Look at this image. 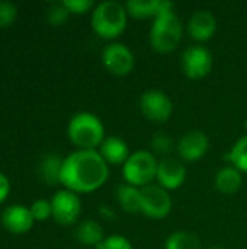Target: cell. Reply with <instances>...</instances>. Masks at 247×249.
<instances>
[{"instance_id": "52a82bcc", "label": "cell", "mask_w": 247, "mask_h": 249, "mask_svg": "<svg viewBox=\"0 0 247 249\" xmlns=\"http://www.w3.org/2000/svg\"><path fill=\"white\" fill-rule=\"evenodd\" d=\"M173 201L170 193L159 184H150L141 188V214L153 220H162L172 212Z\"/></svg>"}, {"instance_id": "4dcf8cb0", "label": "cell", "mask_w": 247, "mask_h": 249, "mask_svg": "<svg viewBox=\"0 0 247 249\" xmlns=\"http://www.w3.org/2000/svg\"><path fill=\"white\" fill-rule=\"evenodd\" d=\"M210 249H226L224 247H211Z\"/></svg>"}, {"instance_id": "2e32d148", "label": "cell", "mask_w": 247, "mask_h": 249, "mask_svg": "<svg viewBox=\"0 0 247 249\" xmlns=\"http://www.w3.org/2000/svg\"><path fill=\"white\" fill-rule=\"evenodd\" d=\"M243 185V174L234 166H223L217 171L214 177V187L218 193L224 196L236 194Z\"/></svg>"}, {"instance_id": "1f68e13d", "label": "cell", "mask_w": 247, "mask_h": 249, "mask_svg": "<svg viewBox=\"0 0 247 249\" xmlns=\"http://www.w3.org/2000/svg\"><path fill=\"white\" fill-rule=\"evenodd\" d=\"M245 130H246V134H247V118H246V121H245Z\"/></svg>"}, {"instance_id": "4fadbf2b", "label": "cell", "mask_w": 247, "mask_h": 249, "mask_svg": "<svg viewBox=\"0 0 247 249\" xmlns=\"http://www.w3.org/2000/svg\"><path fill=\"white\" fill-rule=\"evenodd\" d=\"M35 223V219L31 213L29 207H25L22 204H13L4 209L1 213V225L3 228L13 233V235H22L32 229Z\"/></svg>"}, {"instance_id": "9a60e30c", "label": "cell", "mask_w": 247, "mask_h": 249, "mask_svg": "<svg viewBox=\"0 0 247 249\" xmlns=\"http://www.w3.org/2000/svg\"><path fill=\"white\" fill-rule=\"evenodd\" d=\"M98 152L109 166H124L132 153L127 142L118 136H108L99 146Z\"/></svg>"}, {"instance_id": "484cf974", "label": "cell", "mask_w": 247, "mask_h": 249, "mask_svg": "<svg viewBox=\"0 0 247 249\" xmlns=\"http://www.w3.org/2000/svg\"><path fill=\"white\" fill-rule=\"evenodd\" d=\"M96 249H134L132 244L122 235H109L106 236Z\"/></svg>"}, {"instance_id": "603a6c76", "label": "cell", "mask_w": 247, "mask_h": 249, "mask_svg": "<svg viewBox=\"0 0 247 249\" xmlns=\"http://www.w3.org/2000/svg\"><path fill=\"white\" fill-rule=\"evenodd\" d=\"M150 149L154 155H162L163 158H169V155L175 149V142L166 133H156L151 137Z\"/></svg>"}, {"instance_id": "ac0fdd59", "label": "cell", "mask_w": 247, "mask_h": 249, "mask_svg": "<svg viewBox=\"0 0 247 249\" xmlns=\"http://www.w3.org/2000/svg\"><path fill=\"white\" fill-rule=\"evenodd\" d=\"M74 238L79 244H82L84 247L98 248L99 244L106 236H105L103 228L99 222H96L93 219H84L77 225V228L74 231Z\"/></svg>"}, {"instance_id": "3957f363", "label": "cell", "mask_w": 247, "mask_h": 249, "mask_svg": "<svg viewBox=\"0 0 247 249\" xmlns=\"http://www.w3.org/2000/svg\"><path fill=\"white\" fill-rule=\"evenodd\" d=\"M67 136L77 150H98L106 139L105 125L100 118L87 111L77 112L71 117L67 125Z\"/></svg>"}, {"instance_id": "7c38bea8", "label": "cell", "mask_w": 247, "mask_h": 249, "mask_svg": "<svg viewBox=\"0 0 247 249\" xmlns=\"http://www.w3.org/2000/svg\"><path fill=\"white\" fill-rule=\"evenodd\" d=\"M186 178H188V171L185 163H182L181 160L170 156L159 160L156 181L166 191L170 193L179 190L186 182Z\"/></svg>"}, {"instance_id": "d6986e66", "label": "cell", "mask_w": 247, "mask_h": 249, "mask_svg": "<svg viewBox=\"0 0 247 249\" xmlns=\"http://www.w3.org/2000/svg\"><path fill=\"white\" fill-rule=\"evenodd\" d=\"M115 198L121 210L130 214L141 212V188L132 187L127 182L119 184L115 190Z\"/></svg>"}, {"instance_id": "5b68a950", "label": "cell", "mask_w": 247, "mask_h": 249, "mask_svg": "<svg viewBox=\"0 0 247 249\" xmlns=\"http://www.w3.org/2000/svg\"><path fill=\"white\" fill-rule=\"evenodd\" d=\"M159 160L151 150H135L122 166V178L127 184L144 188L154 184Z\"/></svg>"}, {"instance_id": "cb8c5ba5", "label": "cell", "mask_w": 247, "mask_h": 249, "mask_svg": "<svg viewBox=\"0 0 247 249\" xmlns=\"http://www.w3.org/2000/svg\"><path fill=\"white\" fill-rule=\"evenodd\" d=\"M70 16V12L67 10V7L63 4V1L60 3H55V4H51L49 9H48V13H47V19L51 25L54 26H60V25H64L67 22Z\"/></svg>"}, {"instance_id": "e0dca14e", "label": "cell", "mask_w": 247, "mask_h": 249, "mask_svg": "<svg viewBox=\"0 0 247 249\" xmlns=\"http://www.w3.org/2000/svg\"><path fill=\"white\" fill-rule=\"evenodd\" d=\"M128 16H132L135 19H147V18H156L163 10L173 7V3L165 1V0H131L125 3Z\"/></svg>"}, {"instance_id": "4316f807", "label": "cell", "mask_w": 247, "mask_h": 249, "mask_svg": "<svg viewBox=\"0 0 247 249\" xmlns=\"http://www.w3.org/2000/svg\"><path fill=\"white\" fill-rule=\"evenodd\" d=\"M63 4L67 7L70 15H84L96 6L92 0H63Z\"/></svg>"}, {"instance_id": "83f0119b", "label": "cell", "mask_w": 247, "mask_h": 249, "mask_svg": "<svg viewBox=\"0 0 247 249\" xmlns=\"http://www.w3.org/2000/svg\"><path fill=\"white\" fill-rule=\"evenodd\" d=\"M17 16V9L10 1H0V28L10 26Z\"/></svg>"}, {"instance_id": "7a4b0ae2", "label": "cell", "mask_w": 247, "mask_h": 249, "mask_svg": "<svg viewBox=\"0 0 247 249\" xmlns=\"http://www.w3.org/2000/svg\"><path fill=\"white\" fill-rule=\"evenodd\" d=\"M90 23L93 32L99 38L114 42L127 29L128 25L127 7L125 4L115 0H106L98 3L92 10Z\"/></svg>"}, {"instance_id": "ffe728a7", "label": "cell", "mask_w": 247, "mask_h": 249, "mask_svg": "<svg viewBox=\"0 0 247 249\" xmlns=\"http://www.w3.org/2000/svg\"><path fill=\"white\" fill-rule=\"evenodd\" d=\"M63 160L64 159H61L57 155H47L42 158V160L39 163V175L45 184H48V185L60 184Z\"/></svg>"}, {"instance_id": "d4e9b609", "label": "cell", "mask_w": 247, "mask_h": 249, "mask_svg": "<svg viewBox=\"0 0 247 249\" xmlns=\"http://www.w3.org/2000/svg\"><path fill=\"white\" fill-rule=\"evenodd\" d=\"M29 209H31V213H32V216H33V219L36 222H44V220L52 217L51 201H48V200L39 198V200L33 201Z\"/></svg>"}, {"instance_id": "f1b7e54d", "label": "cell", "mask_w": 247, "mask_h": 249, "mask_svg": "<svg viewBox=\"0 0 247 249\" xmlns=\"http://www.w3.org/2000/svg\"><path fill=\"white\" fill-rule=\"evenodd\" d=\"M9 193H10V182L7 177L0 172V204L7 198Z\"/></svg>"}, {"instance_id": "30bf717a", "label": "cell", "mask_w": 247, "mask_h": 249, "mask_svg": "<svg viewBox=\"0 0 247 249\" xmlns=\"http://www.w3.org/2000/svg\"><path fill=\"white\" fill-rule=\"evenodd\" d=\"M52 219L61 226L74 225L82 213V201L79 194L68 190H58L51 198Z\"/></svg>"}, {"instance_id": "f546056e", "label": "cell", "mask_w": 247, "mask_h": 249, "mask_svg": "<svg viewBox=\"0 0 247 249\" xmlns=\"http://www.w3.org/2000/svg\"><path fill=\"white\" fill-rule=\"evenodd\" d=\"M99 214H100V217H102L103 220H106V222H111V220H114V219L116 217L115 210H114L111 206H105V204L99 207Z\"/></svg>"}, {"instance_id": "277c9868", "label": "cell", "mask_w": 247, "mask_h": 249, "mask_svg": "<svg viewBox=\"0 0 247 249\" xmlns=\"http://www.w3.org/2000/svg\"><path fill=\"white\" fill-rule=\"evenodd\" d=\"M183 36V22L173 12V7L163 10L154 18L148 41L150 47L159 54H169L178 48Z\"/></svg>"}, {"instance_id": "9c48e42d", "label": "cell", "mask_w": 247, "mask_h": 249, "mask_svg": "<svg viewBox=\"0 0 247 249\" xmlns=\"http://www.w3.org/2000/svg\"><path fill=\"white\" fill-rule=\"evenodd\" d=\"M100 60L106 71L119 77L128 76L134 70V66H135L134 53L130 50V47L118 41L109 42L102 50Z\"/></svg>"}, {"instance_id": "6da1fadb", "label": "cell", "mask_w": 247, "mask_h": 249, "mask_svg": "<svg viewBox=\"0 0 247 249\" xmlns=\"http://www.w3.org/2000/svg\"><path fill=\"white\" fill-rule=\"evenodd\" d=\"M109 179V165L98 150H74L63 160L60 184L76 194H90Z\"/></svg>"}, {"instance_id": "ba28073f", "label": "cell", "mask_w": 247, "mask_h": 249, "mask_svg": "<svg viewBox=\"0 0 247 249\" xmlns=\"http://www.w3.org/2000/svg\"><path fill=\"white\" fill-rule=\"evenodd\" d=\"M182 70L183 74L191 80H201L205 79L214 66L213 53L202 45H191L182 53Z\"/></svg>"}, {"instance_id": "44dd1931", "label": "cell", "mask_w": 247, "mask_h": 249, "mask_svg": "<svg viewBox=\"0 0 247 249\" xmlns=\"http://www.w3.org/2000/svg\"><path fill=\"white\" fill-rule=\"evenodd\" d=\"M165 249H204L201 239L188 231H175L172 232L166 241Z\"/></svg>"}, {"instance_id": "8992f818", "label": "cell", "mask_w": 247, "mask_h": 249, "mask_svg": "<svg viewBox=\"0 0 247 249\" xmlns=\"http://www.w3.org/2000/svg\"><path fill=\"white\" fill-rule=\"evenodd\" d=\"M138 107L144 118L156 124L167 123L173 115V102L169 95L160 89L146 90L140 96Z\"/></svg>"}, {"instance_id": "8fae6325", "label": "cell", "mask_w": 247, "mask_h": 249, "mask_svg": "<svg viewBox=\"0 0 247 249\" xmlns=\"http://www.w3.org/2000/svg\"><path fill=\"white\" fill-rule=\"evenodd\" d=\"M210 149V137L201 130H191L179 137L176 143V150L179 158L186 162L201 160Z\"/></svg>"}, {"instance_id": "7402d4cb", "label": "cell", "mask_w": 247, "mask_h": 249, "mask_svg": "<svg viewBox=\"0 0 247 249\" xmlns=\"http://www.w3.org/2000/svg\"><path fill=\"white\" fill-rule=\"evenodd\" d=\"M227 160L242 174H247V134L234 142L227 153Z\"/></svg>"}, {"instance_id": "5bb4252c", "label": "cell", "mask_w": 247, "mask_h": 249, "mask_svg": "<svg viewBox=\"0 0 247 249\" xmlns=\"http://www.w3.org/2000/svg\"><path fill=\"white\" fill-rule=\"evenodd\" d=\"M217 32V19L207 9L197 10L188 20V34L197 42L210 41Z\"/></svg>"}]
</instances>
